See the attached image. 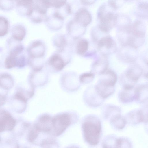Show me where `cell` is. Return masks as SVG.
<instances>
[{"label": "cell", "mask_w": 148, "mask_h": 148, "mask_svg": "<svg viewBox=\"0 0 148 148\" xmlns=\"http://www.w3.org/2000/svg\"><path fill=\"white\" fill-rule=\"evenodd\" d=\"M81 127L84 141L92 146L97 145L100 141L102 131L99 118L93 115L86 116L82 121Z\"/></svg>", "instance_id": "1"}, {"label": "cell", "mask_w": 148, "mask_h": 148, "mask_svg": "<svg viewBox=\"0 0 148 148\" xmlns=\"http://www.w3.org/2000/svg\"><path fill=\"white\" fill-rule=\"evenodd\" d=\"M79 120L76 113L66 111L58 113L52 117L51 136L59 137L70 126L75 124Z\"/></svg>", "instance_id": "2"}, {"label": "cell", "mask_w": 148, "mask_h": 148, "mask_svg": "<svg viewBox=\"0 0 148 148\" xmlns=\"http://www.w3.org/2000/svg\"><path fill=\"white\" fill-rule=\"evenodd\" d=\"M28 64L32 70L43 69L45 64L44 57L46 52V47L43 42L36 40L32 42L27 49Z\"/></svg>", "instance_id": "3"}, {"label": "cell", "mask_w": 148, "mask_h": 148, "mask_svg": "<svg viewBox=\"0 0 148 148\" xmlns=\"http://www.w3.org/2000/svg\"><path fill=\"white\" fill-rule=\"evenodd\" d=\"M115 10L107 3L99 7L97 14L99 22L97 27L103 33H108L115 26L117 14L114 13Z\"/></svg>", "instance_id": "4"}, {"label": "cell", "mask_w": 148, "mask_h": 148, "mask_svg": "<svg viewBox=\"0 0 148 148\" xmlns=\"http://www.w3.org/2000/svg\"><path fill=\"white\" fill-rule=\"evenodd\" d=\"M145 26L142 21L139 20L135 21L131 24L125 45L136 49L140 47L145 41Z\"/></svg>", "instance_id": "5"}, {"label": "cell", "mask_w": 148, "mask_h": 148, "mask_svg": "<svg viewBox=\"0 0 148 148\" xmlns=\"http://www.w3.org/2000/svg\"><path fill=\"white\" fill-rule=\"evenodd\" d=\"M71 59V54L67 49L57 50L47 61L46 69L51 72H58L69 63Z\"/></svg>", "instance_id": "6"}, {"label": "cell", "mask_w": 148, "mask_h": 148, "mask_svg": "<svg viewBox=\"0 0 148 148\" xmlns=\"http://www.w3.org/2000/svg\"><path fill=\"white\" fill-rule=\"evenodd\" d=\"M142 73V69L138 65L134 64L130 66L120 77V82L123 89H133Z\"/></svg>", "instance_id": "7"}, {"label": "cell", "mask_w": 148, "mask_h": 148, "mask_svg": "<svg viewBox=\"0 0 148 148\" xmlns=\"http://www.w3.org/2000/svg\"><path fill=\"white\" fill-rule=\"evenodd\" d=\"M52 117L47 113L39 115L32 125L41 138L51 136Z\"/></svg>", "instance_id": "8"}, {"label": "cell", "mask_w": 148, "mask_h": 148, "mask_svg": "<svg viewBox=\"0 0 148 148\" xmlns=\"http://www.w3.org/2000/svg\"><path fill=\"white\" fill-rule=\"evenodd\" d=\"M48 8L44 0L34 1L32 11L29 17L34 23H38L45 21L47 17Z\"/></svg>", "instance_id": "9"}, {"label": "cell", "mask_w": 148, "mask_h": 148, "mask_svg": "<svg viewBox=\"0 0 148 148\" xmlns=\"http://www.w3.org/2000/svg\"><path fill=\"white\" fill-rule=\"evenodd\" d=\"M97 42L98 49L102 55L106 56L114 53L117 51L116 42L109 35L102 36Z\"/></svg>", "instance_id": "10"}, {"label": "cell", "mask_w": 148, "mask_h": 148, "mask_svg": "<svg viewBox=\"0 0 148 148\" xmlns=\"http://www.w3.org/2000/svg\"><path fill=\"white\" fill-rule=\"evenodd\" d=\"M61 86L68 92H73L77 90L79 86V78L76 74L73 72L64 73L60 79Z\"/></svg>", "instance_id": "11"}, {"label": "cell", "mask_w": 148, "mask_h": 148, "mask_svg": "<svg viewBox=\"0 0 148 148\" xmlns=\"http://www.w3.org/2000/svg\"><path fill=\"white\" fill-rule=\"evenodd\" d=\"M16 124V119L8 112L0 110V134L14 130Z\"/></svg>", "instance_id": "12"}, {"label": "cell", "mask_w": 148, "mask_h": 148, "mask_svg": "<svg viewBox=\"0 0 148 148\" xmlns=\"http://www.w3.org/2000/svg\"><path fill=\"white\" fill-rule=\"evenodd\" d=\"M49 16L45 21L48 27L52 31H58L62 27L65 16L58 9Z\"/></svg>", "instance_id": "13"}, {"label": "cell", "mask_w": 148, "mask_h": 148, "mask_svg": "<svg viewBox=\"0 0 148 148\" xmlns=\"http://www.w3.org/2000/svg\"><path fill=\"white\" fill-rule=\"evenodd\" d=\"M125 118L127 122L133 125L142 122L147 123V109L145 108L132 111L127 114Z\"/></svg>", "instance_id": "14"}, {"label": "cell", "mask_w": 148, "mask_h": 148, "mask_svg": "<svg viewBox=\"0 0 148 148\" xmlns=\"http://www.w3.org/2000/svg\"><path fill=\"white\" fill-rule=\"evenodd\" d=\"M83 97L85 103L88 105L93 107L100 105L103 99L98 94L95 86L88 88L85 91Z\"/></svg>", "instance_id": "15"}, {"label": "cell", "mask_w": 148, "mask_h": 148, "mask_svg": "<svg viewBox=\"0 0 148 148\" xmlns=\"http://www.w3.org/2000/svg\"><path fill=\"white\" fill-rule=\"evenodd\" d=\"M48 80V74L42 69L32 70L29 75V80L30 85L34 88L43 86L46 84Z\"/></svg>", "instance_id": "16"}, {"label": "cell", "mask_w": 148, "mask_h": 148, "mask_svg": "<svg viewBox=\"0 0 148 148\" xmlns=\"http://www.w3.org/2000/svg\"><path fill=\"white\" fill-rule=\"evenodd\" d=\"M137 49L128 45H122L118 53L119 58L126 62L132 63L136 60L138 52Z\"/></svg>", "instance_id": "17"}, {"label": "cell", "mask_w": 148, "mask_h": 148, "mask_svg": "<svg viewBox=\"0 0 148 148\" xmlns=\"http://www.w3.org/2000/svg\"><path fill=\"white\" fill-rule=\"evenodd\" d=\"M66 29L69 35L74 40L78 39L85 32L86 29L73 19L68 23Z\"/></svg>", "instance_id": "18"}, {"label": "cell", "mask_w": 148, "mask_h": 148, "mask_svg": "<svg viewBox=\"0 0 148 148\" xmlns=\"http://www.w3.org/2000/svg\"><path fill=\"white\" fill-rule=\"evenodd\" d=\"M15 6L18 14L21 16L29 17L33 8L34 1H15Z\"/></svg>", "instance_id": "19"}, {"label": "cell", "mask_w": 148, "mask_h": 148, "mask_svg": "<svg viewBox=\"0 0 148 148\" xmlns=\"http://www.w3.org/2000/svg\"><path fill=\"white\" fill-rule=\"evenodd\" d=\"M73 19L81 25L86 27L91 23L92 16L87 9L81 8L76 12Z\"/></svg>", "instance_id": "20"}, {"label": "cell", "mask_w": 148, "mask_h": 148, "mask_svg": "<svg viewBox=\"0 0 148 148\" xmlns=\"http://www.w3.org/2000/svg\"><path fill=\"white\" fill-rule=\"evenodd\" d=\"M109 62L106 56L101 55L95 60L92 66V73L101 75L108 69Z\"/></svg>", "instance_id": "21"}, {"label": "cell", "mask_w": 148, "mask_h": 148, "mask_svg": "<svg viewBox=\"0 0 148 148\" xmlns=\"http://www.w3.org/2000/svg\"><path fill=\"white\" fill-rule=\"evenodd\" d=\"M95 87L98 94L103 99L111 95L115 90L114 86L108 85L99 81Z\"/></svg>", "instance_id": "22"}, {"label": "cell", "mask_w": 148, "mask_h": 148, "mask_svg": "<svg viewBox=\"0 0 148 148\" xmlns=\"http://www.w3.org/2000/svg\"><path fill=\"white\" fill-rule=\"evenodd\" d=\"M26 30L24 26L21 24L14 25L11 30V37L14 40L21 42L26 34Z\"/></svg>", "instance_id": "23"}, {"label": "cell", "mask_w": 148, "mask_h": 148, "mask_svg": "<svg viewBox=\"0 0 148 148\" xmlns=\"http://www.w3.org/2000/svg\"><path fill=\"white\" fill-rule=\"evenodd\" d=\"M134 93L135 100L139 103L145 102L148 98L147 84L139 85L134 89Z\"/></svg>", "instance_id": "24"}, {"label": "cell", "mask_w": 148, "mask_h": 148, "mask_svg": "<svg viewBox=\"0 0 148 148\" xmlns=\"http://www.w3.org/2000/svg\"><path fill=\"white\" fill-rule=\"evenodd\" d=\"M101 75L99 81L108 85L114 86L117 81V76L114 71L108 69Z\"/></svg>", "instance_id": "25"}, {"label": "cell", "mask_w": 148, "mask_h": 148, "mask_svg": "<svg viewBox=\"0 0 148 148\" xmlns=\"http://www.w3.org/2000/svg\"><path fill=\"white\" fill-rule=\"evenodd\" d=\"M14 85V80L10 75L6 73L0 75V88L7 91L11 89Z\"/></svg>", "instance_id": "26"}, {"label": "cell", "mask_w": 148, "mask_h": 148, "mask_svg": "<svg viewBox=\"0 0 148 148\" xmlns=\"http://www.w3.org/2000/svg\"><path fill=\"white\" fill-rule=\"evenodd\" d=\"M110 124L113 128L117 130H121L125 127L127 122L125 117L121 114L116 115L110 120Z\"/></svg>", "instance_id": "27"}, {"label": "cell", "mask_w": 148, "mask_h": 148, "mask_svg": "<svg viewBox=\"0 0 148 148\" xmlns=\"http://www.w3.org/2000/svg\"><path fill=\"white\" fill-rule=\"evenodd\" d=\"M77 40H78L75 47V52L79 55L85 56L88 50L89 42L84 38Z\"/></svg>", "instance_id": "28"}, {"label": "cell", "mask_w": 148, "mask_h": 148, "mask_svg": "<svg viewBox=\"0 0 148 148\" xmlns=\"http://www.w3.org/2000/svg\"><path fill=\"white\" fill-rule=\"evenodd\" d=\"M53 42L54 46L57 48V50L67 49L69 43L66 36L62 34L56 36L54 38Z\"/></svg>", "instance_id": "29"}, {"label": "cell", "mask_w": 148, "mask_h": 148, "mask_svg": "<svg viewBox=\"0 0 148 148\" xmlns=\"http://www.w3.org/2000/svg\"><path fill=\"white\" fill-rule=\"evenodd\" d=\"M133 89L130 90L123 89L120 92L119 98L121 102L127 103L135 100L134 89L132 90Z\"/></svg>", "instance_id": "30"}, {"label": "cell", "mask_w": 148, "mask_h": 148, "mask_svg": "<svg viewBox=\"0 0 148 148\" xmlns=\"http://www.w3.org/2000/svg\"><path fill=\"white\" fill-rule=\"evenodd\" d=\"M1 148H20V146L15 137L13 136L2 139L0 143Z\"/></svg>", "instance_id": "31"}, {"label": "cell", "mask_w": 148, "mask_h": 148, "mask_svg": "<svg viewBox=\"0 0 148 148\" xmlns=\"http://www.w3.org/2000/svg\"><path fill=\"white\" fill-rule=\"evenodd\" d=\"M40 148H60L58 142L56 137L49 136L44 140L40 143Z\"/></svg>", "instance_id": "32"}, {"label": "cell", "mask_w": 148, "mask_h": 148, "mask_svg": "<svg viewBox=\"0 0 148 148\" xmlns=\"http://www.w3.org/2000/svg\"><path fill=\"white\" fill-rule=\"evenodd\" d=\"M103 115L107 119L109 120L114 116L121 114V110L118 107L113 105H108L104 109Z\"/></svg>", "instance_id": "33"}, {"label": "cell", "mask_w": 148, "mask_h": 148, "mask_svg": "<svg viewBox=\"0 0 148 148\" xmlns=\"http://www.w3.org/2000/svg\"><path fill=\"white\" fill-rule=\"evenodd\" d=\"M31 124L29 122L25 121H22L19 124H17L13 130L14 136H21L27 132Z\"/></svg>", "instance_id": "34"}, {"label": "cell", "mask_w": 148, "mask_h": 148, "mask_svg": "<svg viewBox=\"0 0 148 148\" xmlns=\"http://www.w3.org/2000/svg\"><path fill=\"white\" fill-rule=\"evenodd\" d=\"M18 56L19 55L14 56L8 54L4 61L5 67L8 69H10L17 67Z\"/></svg>", "instance_id": "35"}, {"label": "cell", "mask_w": 148, "mask_h": 148, "mask_svg": "<svg viewBox=\"0 0 148 148\" xmlns=\"http://www.w3.org/2000/svg\"><path fill=\"white\" fill-rule=\"evenodd\" d=\"M9 28V23L5 17L0 15V37H3L8 33Z\"/></svg>", "instance_id": "36"}, {"label": "cell", "mask_w": 148, "mask_h": 148, "mask_svg": "<svg viewBox=\"0 0 148 148\" xmlns=\"http://www.w3.org/2000/svg\"><path fill=\"white\" fill-rule=\"evenodd\" d=\"M136 14L140 17L146 18L147 17L148 3L142 1L139 3L136 8Z\"/></svg>", "instance_id": "37"}, {"label": "cell", "mask_w": 148, "mask_h": 148, "mask_svg": "<svg viewBox=\"0 0 148 148\" xmlns=\"http://www.w3.org/2000/svg\"><path fill=\"white\" fill-rule=\"evenodd\" d=\"M94 77V74L92 72L84 73L79 75V80L80 83L88 84L93 81Z\"/></svg>", "instance_id": "38"}, {"label": "cell", "mask_w": 148, "mask_h": 148, "mask_svg": "<svg viewBox=\"0 0 148 148\" xmlns=\"http://www.w3.org/2000/svg\"><path fill=\"white\" fill-rule=\"evenodd\" d=\"M14 1L0 0V9L8 11L12 10L15 6Z\"/></svg>", "instance_id": "39"}, {"label": "cell", "mask_w": 148, "mask_h": 148, "mask_svg": "<svg viewBox=\"0 0 148 148\" xmlns=\"http://www.w3.org/2000/svg\"><path fill=\"white\" fill-rule=\"evenodd\" d=\"M123 1H108V4L114 10L118 9L123 4Z\"/></svg>", "instance_id": "40"}, {"label": "cell", "mask_w": 148, "mask_h": 148, "mask_svg": "<svg viewBox=\"0 0 148 148\" xmlns=\"http://www.w3.org/2000/svg\"><path fill=\"white\" fill-rule=\"evenodd\" d=\"M7 93L3 91H0V107L3 105L5 102L6 99Z\"/></svg>", "instance_id": "41"}, {"label": "cell", "mask_w": 148, "mask_h": 148, "mask_svg": "<svg viewBox=\"0 0 148 148\" xmlns=\"http://www.w3.org/2000/svg\"><path fill=\"white\" fill-rule=\"evenodd\" d=\"M81 3L85 5H89L93 4L95 1V0H81Z\"/></svg>", "instance_id": "42"}, {"label": "cell", "mask_w": 148, "mask_h": 148, "mask_svg": "<svg viewBox=\"0 0 148 148\" xmlns=\"http://www.w3.org/2000/svg\"><path fill=\"white\" fill-rule=\"evenodd\" d=\"M65 148H80V147L76 144H73L69 145Z\"/></svg>", "instance_id": "43"}, {"label": "cell", "mask_w": 148, "mask_h": 148, "mask_svg": "<svg viewBox=\"0 0 148 148\" xmlns=\"http://www.w3.org/2000/svg\"><path fill=\"white\" fill-rule=\"evenodd\" d=\"M1 140H2V137H1V136L0 134V143L1 142Z\"/></svg>", "instance_id": "44"}, {"label": "cell", "mask_w": 148, "mask_h": 148, "mask_svg": "<svg viewBox=\"0 0 148 148\" xmlns=\"http://www.w3.org/2000/svg\"><path fill=\"white\" fill-rule=\"evenodd\" d=\"M21 148H30L29 147H27V146H23L21 147Z\"/></svg>", "instance_id": "45"}]
</instances>
